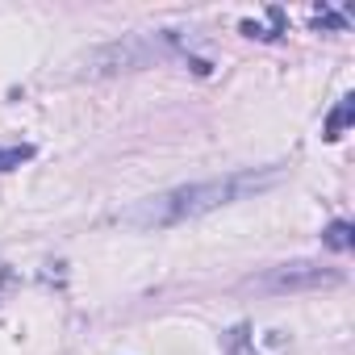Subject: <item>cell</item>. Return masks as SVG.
Listing matches in <instances>:
<instances>
[{
  "mask_svg": "<svg viewBox=\"0 0 355 355\" xmlns=\"http://www.w3.org/2000/svg\"><path fill=\"white\" fill-rule=\"evenodd\" d=\"M280 175H284L280 167H263V171H230V175L201 180V184H180V189H167V193L138 201L134 209L121 214V222L134 230H171V226H184L193 218H205L222 205H234L251 193L280 184Z\"/></svg>",
  "mask_w": 355,
  "mask_h": 355,
  "instance_id": "1",
  "label": "cell"
},
{
  "mask_svg": "<svg viewBox=\"0 0 355 355\" xmlns=\"http://www.w3.org/2000/svg\"><path fill=\"white\" fill-rule=\"evenodd\" d=\"M163 51L155 46V42H146V38H121V42H109V46H101V51H92L84 63V71L88 76H113V71H138V67H146L150 59H159Z\"/></svg>",
  "mask_w": 355,
  "mask_h": 355,
  "instance_id": "2",
  "label": "cell"
},
{
  "mask_svg": "<svg viewBox=\"0 0 355 355\" xmlns=\"http://www.w3.org/2000/svg\"><path fill=\"white\" fill-rule=\"evenodd\" d=\"M343 276L334 268H322V263H280L272 272H263L259 280H251V288L259 293H301V288H326V284H338Z\"/></svg>",
  "mask_w": 355,
  "mask_h": 355,
  "instance_id": "3",
  "label": "cell"
},
{
  "mask_svg": "<svg viewBox=\"0 0 355 355\" xmlns=\"http://www.w3.org/2000/svg\"><path fill=\"white\" fill-rule=\"evenodd\" d=\"M351 121H355V96H343V101L334 105V113L326 117V130H322V138H330V142H334V138H343Z\"/></svg>",
  "mask_w": 355,
  "mask_h": 355,
  "instance_id": "4",
  "label": "cell"
},
{
  "mask_svg": "<svg viewBox=\"0 0 355 355\" xmlns=\"http://www.w3.org/2000/svg\"><path fill=\"white\" fill-rule=\"evenodd\" d=\"M322 243H326L330 251H351V247H355V230H351V222H330L326 234H322Z\"/></svg>",
  "mask_w": 355,
  "mask_h": 355,
  "instance_id": "5",
  "label": "cell"
},
{
  "mask_svg": "<svg viewBox=\"0 0 355 355\" xmlns=\"http://www.w3.org/2000/svg\"><path fill=\"white\" fill-rule=\"evenodd\" d=\"M26 159H34V146L30 142H21V146H0V171H13Z\"/></svg>",
  "mask_w": 355,
  "mask_h": 355,
  "instance_id": "6",
  "label": "cell"
},
{
  "mask_svg": "<svg viewBox=\"0 0 355 355\" xmlns=\"http://www.w3.org/2000/svg\"><path fill=\"white\" fill-rule=\"evenodd\" d=\"M226 355H255V351H251V330H247V326H234V330L226 334Z\"/></svg>",
  "mask_w": 355,
  "mask_h": 355,
  "instance_id": "7",
  "label": "cell"
},
{
  "mask_svg": "<svg viewBox=\"0 0 355 355\" xmlns=\"http://www.w3.org/2000/svg\"><path fill=\"white\" fill-rule=\"evenodd\" d=\"M313 26H318V30H347V17H343V13H318Z\"/></svg>",
  "mask_w": 355,
  "mask_h": 355,
  "instance_id": "8",
  "label": "cell"
}]
</instances>
